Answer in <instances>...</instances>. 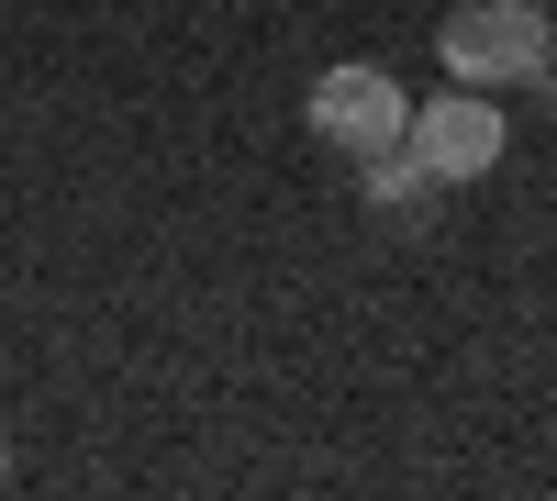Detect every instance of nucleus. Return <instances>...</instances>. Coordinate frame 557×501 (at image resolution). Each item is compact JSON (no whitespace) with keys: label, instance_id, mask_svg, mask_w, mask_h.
Instances as JSON below:
<instances>
[{"label":"nucleus","instance_id":"nucleus-1","mask_svg":"<svg viewBox=\"0 0 557 501\" xmlns=\"http://www.w3.org/2000/svg\"><path fill=\"white\" fill-rule=\"evenodd\" d=\"M435 57L457 89H513L557 57V23L535 12V0H457V12L435 23Z\"/></svg>","mask_w":557,"mask_h":501},{"label":"nucleus","instance_id":"nucleus-6","mask_svg":"<svg viewBox=\"0 0 557 501\" xmlns=\"http://www.w3.org/2000/svg\"><path fill=\"white\" fill-rule=\"evenodd\" d=\"M0 479H12V446H0Z\"/></svg>","mask_w":557,"mask_h":501},{"label":"nucleus","instance_id":"nucleus-2","mask_svg":"<svg viewBox=\"0 0 557 501\" xmlns=\"http://www.w3.org/2000/svg\"><path fill=\"white\" fill-rule=\"evenodd\" d=\"M301 123H312L335 156L368 167V156H391L401 134H412V101H401V78H391V67H323V78L301 89Z\"/></svg>","mask_w":557,"mask_h":501},{"label":"nucleus","instance_id":"nucleus-3","mask_svg":"<svg viewBox=\"0 0 557 501\" xmlns=\"http://www.w3.org/2000/svg\"><path fill=\"white\" fill-rule=\"evenodd\" d=\"M401 146L424 156L446 190H469V178H491V167H502L513 123H502V101H491V89H457V78H446L435 101H412V134H401Z\"/></svg>","mask_w":557,"mask_h":501},{"label":"nucleus","instance_id":"nucleus-4","mask_svg":"<svg viewBox=\"0 0 557 501\" xmlns=\"http://www.w3.org/2000/svg\"><path fill=\"white\" fill-rule=\"evenodd\" d=\"M357 190H368V201H380L391 223H424V212L446 201V178H435L424 156H412V146H391V156H368V167H357Z\"/></svg>","mask_w":557,"mask_h":501},{"label":"nucleus","instance_id":"nucleus-5","mask_svg":"<svg viewBox=\"0 0 557 501\" xmlns=\"http://www.w3.org/2000/svg\"><path fill=\"white\" fill-rule=\"evenodd\" d=\"M524 89H535V112H557V57H546V67H535Z\"/></svg>","mask_w":557,"mask_h":501}]
</instances>
